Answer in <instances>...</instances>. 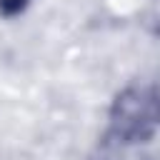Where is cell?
I'll use <instances>...</instances> for the list:
<instances>
[{"label":"cell","instance_id":"cell-1","mask_svg":"<svg viewBox=\"0 0 160 160\" xmlns=\"http://www.w3.org/2000/svg\"><path fill=\"white\" fill-rule=\"evenodd\" d=\"M112 135L122 142H145L158 128V98L152 88H128L110 108Z\"/></svg>","mask_w":160,"mask_h":160},{"label":"cell","instance_id":"cell-2","mask_svg":"<svg viewBox=\"0 0 160 160\" xmlns=\"http://www.w3.org/2000/svg\"><path fill=\"white\" fill-rule=\"evenodd\" d=\"M90 160H122V155H120V148L115 142H102Z\"/></svg>","mask_w":160,"mask_h":160},{"label":"cell","instance_id":"cell-3","mask_svg":"<svg viewBox=\"0 0 160 160\" xmlns=\"http://www.w3.org/2000/svg\"><path fill=\"white\" fill-rule=\"evenodd\" d=\"M25 5H28V0H0V10H2L5 15H12V12L22 10Z\"/></svg>","mask_w":160,"mask_h":160}]
</instances>
